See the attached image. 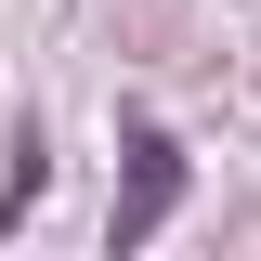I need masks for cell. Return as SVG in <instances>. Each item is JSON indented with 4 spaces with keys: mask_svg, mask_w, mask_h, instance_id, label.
I'll return each mask as SVG.
<instances>
[{
    "mask_svg": "<svg viewBox=\"0 0 261 261\" xmlns=\"http://www.w3.org/2000/svg\"><path fill=\"white\" fill-rule=\"evenodd\" d=\"M130 209H118V248H144V235L170 222V196H183V157H170V130H130Z\"/></svg>",
    "mask_w": 261,
    "mask_h": 261,
    "instance_id": "obj_1",
    "label": "cell"
}]
</instances>
